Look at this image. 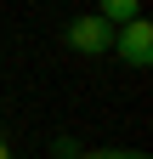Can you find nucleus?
<instances>
[{"mask_svg": "<svg viewBox=\"0 0 153 159\" xmlns=\"http://www.w3.org/2000/svg\"><path fill=\"white\" fill-rule=\"evenodd\" d=\"M113 51H119L130 68H147V63H153V23H147V17H136V23L113 29Z\"/></svg>", "mask_w": 153, "mask_h": 159, "instance_id": "f257e3e1", "label": "nucleus"}, {"mask_svg": "<svg viewBox=\"0 0 153 159\" xmlns=\"http://www.w3.org/2000/svg\"><path fill=\"white\" fill-rule=\"evenodd\" d=\"M80 159H147V153H136V148H91Z\"/></svg>", "mask_w": 153, "mask_h": 159, "instance_id": "20e7f679", "label": "nucleus"}, {"mask_svg": "<svg viewBox=\"0 0 153 159\" xmlns=\"http://www.w3.org/2000/svg\"><path fill=\"white\" fill-rule=\"evenodd\" d=\"M0 159H11V148H6V136H0Z\"/></svg>", "mask_w": 153, "mask_h": 159, "instance_id": "39448f33", "label": "nucleus"}, {"mask_svg": "<svg viewBox=\"0 0 153 159\" xmlns=\"http://www.w3.org/2000/svg\"><path fill=\"white\" fill-rule=\"evenodd\" d=\"M102 23L108 29H125V23H136V17H142V6H136V0H102Z\"/></svg>", "mask_w": 153, "mask_h": 159, "instance_id": "7ed1b4c3", "label": "nucleus"}, {"mask_svg": "<svg viewBox=\"0 0 153 159\" xmlns=\"http://www.w3.org/2000/svg\"><path fill=\"white\" fill-rule=\"evenodd\" d=\"M63 40H68L74 51H91V57H97V51H113V29L102 23L97 11H91V17H74V23L63 29Z\"/></svg>", "mask_w": 153, "mask_h": 159, "instance_id": "f03ea898", "label": "nucleus"}]
</instances>
